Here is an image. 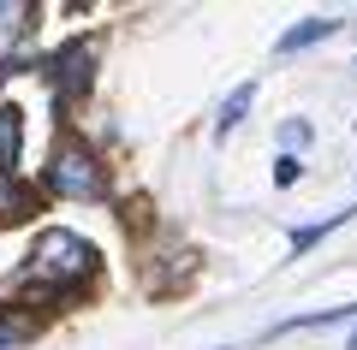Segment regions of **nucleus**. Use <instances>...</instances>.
Segmentation results:
<instances>
[{
  "label": "nucleus",
  "mask_w": 357,
  "mask_h": 350,
  "mask_svg": "<svg viewBox=\"0 0 357 350\" xmlns=\"http://www.w3.org/2000/svg\"><path fill=\"white\" fill-rule=\"evenodd\" d=\"M333 30H340V18H304L298 30H286V36H280V54H298V48H310V42L333 36Z\"/></svg>",
  "instance_id": "nucleus-7"
},
{
  "label": "nucleus",
  "mask_w": 357,
  "mask_h": 350,
  "mask_svg": "<svg viewBox=\"0 0 357 350\" xmlns=\"http://www.w3.org/2000/svg\"><path fill=\"white\" fill-rule=\"evenodd\" d=\"M18 149H24V113H18V107H0V178H13Z\"/></svg>",
  "instance_id": "nucleus-6"
},
{
  "label": "nucleus",
  "mask_w": 357,
  "mask_h": 350,
  "mask_svg": "<svg viewBox=\"0 0 357 350\" xmlns=\"http://www.w3.org/2000/svg\"><path fill=\"white\" fill-rule=\"evenodd\" d=\"M48 190L66 202L102 196V161H96V149L77 143V137H60L54 143V161H48Z\"/></svg>",
  "instance_id": "nucleus-2"
},
{
  "label": "nucleus",
  "mask_w": 357,
  "mask_h": 350,
  "mask_svg": "<svg viewBox=\"0 0 357 350\" xmlns=\"http://www.w3.org/2000/svg\"><path fill=\"white\" fill-rule=\"evenodd\" d=\"M36 208H42L36 184H18V178H0V225H18V220H30Z\"/></svg>",
  "instance_id": "nucleus-5"
},
{
  "label": "nucleus",
  "mask_w": 357,
  "mask_h": 350,
  "mask_svg": "<svg viewBox=\"0 0 357 350\" xmlns=\"http://www.w3.org/2000/svg\"><path fill=\"white\" fill-rule=\"evenodd\" d=\"M30 344V321L24 315H0V350H24Z\"/></svg>",
  "instance_id": "nucleus-10"
},
{
  "label": "nucleus",
  "mask_w": 357,
  "mask_h": 350,
  "mask_svg": "<svg viewBox=\"0 0 357 350\" xmlns=\"http://www.w3.org/2000/svg\"><path fill=\"white\" fill-rule=\"evenodd\" d=\"M89 77H96V48H89V42H72V48H60L48 60V83H54L60 101H77L89 89Z\"/></svg>",
  "instance_id": "nucleus-3"
},
{
  "label": "nucleus",
  "mask_w": 357,
  "mask_h": 350,
  "mask_svg": "<svg viewBox=\"0 0 357 350\" xmlns=\"http://www.w3.org/2000/svg\"><path fill=\"white\" fill-rule=\"evenodd\" d=\"M250 101H256V83H238V89H232V101L220 107V119H215V131H220V137H227V131L244 119V107H250Z\"/></svg>",
  "instance_id": "nucleus-8"
},
{
  "label": "nucleus",
  "mask_w": 357,
  "mask_h": 350,
  "mask_svg": "<svg viewBox=\"0 0 357 350\" xmlns=\"http://www.w3.org/2000/svg\"><path fill=\"white\" fill-rule=\"evenodd\" d=\"M351 214H357V208L333 214V220H321V225H304V232H292V255H304L310 244H321V238H328V232H333V225H345V220H351Z\"/></svg>",
  "instance_id": "nucleus-9"
},
{
  "label": "nucleus",
  "mask_w": 357,
  "mask_h": 350,
  "mask_svg": "<svg viewBox=\"0 0 357 350\" xmlns=\"http://www.w3.org/2000/svg\"><path fill=\"white\" fill-rule=\"evenodd\" d=\"M30 24H36V6H24V0H0V60H13L18 42L30 36Z\"/></svg>",
  "instance_id": "nucleus-4"
},
{
  "label": "nucleus",
  "mask_w": 357,
  "mask_h": 350,
  "mask_svg": "<svg viewBox=\"0 0 357 350\" xmlns=\"http://www.w3.org/2000/svg\"><path fill=\"white\" fill-rule=\"evenodd\" d=\"M351 350H357V333H351Z\"/></svg>",
  "instance_id": "nucleus-11"
},
{
  "label": "nucleus",
  "mask_w": 357,
  "mask_h": 350,
  "mask_svg": "<svg viewBox=\"0 0 357 350\" xmlns=\"http://www.w3.org/2000/svg\"><path fill=\"white\" fill-rule=\"evenodd\" d=\"M89 273H96V250H89L77 232H60V225H54V232L36 238L18 285H30V291H72L77 279H89Z\"/></svg>",
  "instance_id": "nucleus-1"
}]
</instances>
